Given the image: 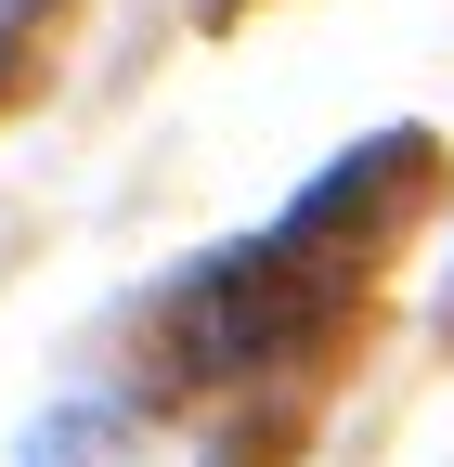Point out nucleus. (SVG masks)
<instances>
[{
  "instance_id": "nucleus-1",
  "label": "nucleus",
  "mask_w": 454,
  "mask_h": 467,
  "mask_svg": "<svg viewBox=\"0 0 454 467\" xmlns=\"http://www.w3.org/2000/svg\"><path fill=\"white\" fill-rule=\"evenodd\" d=\"M325 312H337V285L286 247V234H273V247H234V260H208L182 285V364H208V377L273 364V350H299Z\"/></svg>"
}]
</instances>
